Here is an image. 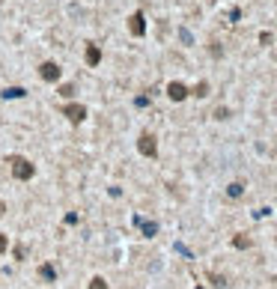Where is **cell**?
<instances>
[{
    "instance_id": "52a82bcc",
    "label": "cell",
    "mask_w": 277,
    "mask_h": 289,
    "mask_svg": "<svg viewBox=\"0 0 277 289\" xmlns=\"http://www.w3.org/2000/svg\"><path fill=\"white\" fill-rule=\"evenodd\" d=\"M84 60H87V66H99V63H101V48H99V45H87Z\"/></svg>"
},
{
    "instance_id": "9a60e30c",
    "label": "cell",
    "mask_w": 277,
    "mask_h": 289,
    "mask_svg": "<svg viewBox=\"0 0 277 289\" xmlns=\"http://www.w3.org/2000/svg\"><path fill=\"white\" fill-rule=\"evenodd\" d=\"M90 289H107V283H104L101 277H93V280H90Z\"/></svg>"
},
{
    "instance_id": "8992f818",
    "label": "cell",
    "mask_w": 277,
    "mask_h": 289,
    "mask_svg": "<svg viewBox=\"0 0 277 289\" xmlns=\"http://www.w3.org/2000/svg\"><path fill=\"white\" fill-rule=\"evenodd\" d=\"M128 33H131V36H143V33H146V18H143V12H134V15L128 18Z\"/></svg>"
},
{
    "instance_id": "6da1fadb",
    "label": "cell",
    "mask_w": 277,
    "mask_h": 289,
    "mask_svg": "<svg viewBox=\"0 0 277 289\" xmlns=\"http://www.w3.org/2000/svg\"><path fill=\"white\" fill-rule=\"evenodd\" d=\"M9 164H12V176H15V179H21V182H27V179H33V176H36V167H33L27 158H21V155H12V158H9Z\"/></svg>"
},
{
    "instance_id": "ac0fdd59",
    "label": "cell",
    "mask_w": 277,
    "mask_h": 289,
    "mask_svg": "<svg viewBox=\"0 0 277 289\" xmlns=\"http://www.w3.org/2000/svg\"><path fill=\"white\" fill-rule=\"evenodd\" d=\"M6 247H9V239H6L3 233H0V254H3V250H6Z\"/></svg>"
},
{
    "instance_id": "3957f363",
    "label": "cell",
    "mask_w": 277,
    "mask_h": 289,
    "mask_svg": "<svg viewBox=\"0 0 277 289\" xmlns=\"http://www.w3.org/2000/svg\"><path fill=\"white\" fill-rule=\"evenodd\" d=\"M63 117H66L72 125H81V122L87 120V107H84V104H77V101H72V104L63 107Z\"/></svg>"
},
{
    "instance_id": "e0dca14e",
    "label": "cell",
    "mask_w": 277,
    "mask_h": 289,
    "mask_svg": "<svg viewBox=\"0 0 277 289\" xmlns=\"http://www.w3.org/2000/svg\"><path fill=\"white\" fill-rule=\"evenodd\" d=\"M227 117H229L227 107H218V111H215V120H227Z\"/></svg>"
},
{
    "instance_id": "7a4b0ae2",
    "label": "cell",
    "mask_w": 277,
    "mask_h": 289,
    "mask_svg": "<svg viewBox=\"0 0 277 289\" xmlns=\"http://www.w3.org/2000/svg\"><path fill=\"white\" fill-rule=\"evenodd\" d=\"M137 152L146 155V158H155V155H158V140H155V134H149V131L140 134V140H137Z\"/></svg>"
},
{
    "instance_id": "7c38bea8",
    "label": "cell",
    "mask_w": 277,
    "mask_h": 289,
    "mask_svg": "<svg viewBox=\"0 0 277 289\" xmlns=\"http://www.w3.org/2000/svg\"><path fill=\"white\" fill-rule=\"evenodd\" d=\"M39 277H45V280H54L57 274H54V268H51V265H39Z\"/></svg>"
},
{
    "instance_id": "9c48e42d",
    "label": "cell",
    "mask_w": 277,
    "mask_h": 289,
    "mask_svg": "<svg viewBox=\"0 0 277 289\" xmlns=\"http://www.w3.org/2000/svg\"><path fill=\"white\" fill-rule=\"evenodd\" d=\"M137 224H140V230H143L146 239H152V236L158 233V224H152V221H137Z\"/></svg>"
},
{
    "instance_id": "5bb4252c",
    "label": "cell",
    "mask_w": 277,
    "mask_h": 289,
    "mask_svg": "<svg viewBox=\"0 0 277 289\" xmlns=\"http://www.w3.org/2000/svg\"><path fill=\"white\" fill-rule=\"evenodd\" d=\"M57 93H60L63 98H72V96H75V87H72V84H63V87H60Z\"/></svg>"
},
{
    "instance_id": "30bf717a",
    "label": "cell",
    "mask_w": 277,
    "mask_h": 289,
    "mask_svg": "<svg viewBox=\"0 0 277 289\" xmlns=\"http://www.w3.org/2000/svg\"><path fill=\"white\" fill-rule=\"evenodd\" d=\"M191 93H194L197 98H203V96H209V84H206V81H200V84H197V87H194Z\"/></svg>"
},
{
    "instance_id": "277c9868",
    "label": "cell",
    "mask_w": 277,
    "mask_h": 289,
    "mask_svg": "<svg viewBox=\"0 0 277 289\" xmlns=\"http://www.w3.org/2000/svg\"><path fill=\"white\" fill-rule=\"evenodd\" d=\"M39 75H42V81H60V75H63V69L54 63V60H48V63H42V66H39Z\"/></svg>"
},
{
    "instance_id": "5b68a950",
    "label": "cell",
    "mask_w": 277,
    "mask_h": 289,
    "mask_svg": "<svg viewBox=\"0 0 277 289\" xmlns=\"http://www.w3.org/2000/svg\"><path fill=\"white\" fill-rule=\"evenodd\" d=\"M188 93H191V90H188L185 84H179V81H170V84H167V96H170V101H185Z\"/></svg>"
},
{
    "instance_id": "d6986e66",
    "label": "cell",
    "mask_w": 277,
    "mask_h": 289,
    "mask_svg": "<svg viewBox=\"0 0 277 289\" xmlns=\"http://www.w3.org/2000/svg\"><path fill=\"white\" fill-rule=\"evenodd\" d=\"M3 215H6V203H0V218H3Z\"/></svg>"
},
{
    "instance_id": "4fadbf2b",
    "label": "cell",
    "mask_w": 277,
    "mask_h": 289,
    "mask_svg": "<svg viewBox=\"0 0 277 289\" xmlns=\"http://www.w3.org/2000/svg\"><path fill=\"white\" fill-rule=\"evenodd\" d=\"M232 244L245 250V247H251V239H248V236H235V239H232Z\"/></svg>"
},
{
    "instance_id": "2e32d148",
    "label": "cell",
    "mask_w": 277,
    "mask_h": 289,
    "mask_svg": "<svg viewBox=\"0 0 277 289\" xmlns=\"http://www.w3.org/2000/svg\"><path fill=\"white\" fill-rule=\"evenodd\" d=\"M209 280H212V283H215V286H227V280H224V277H221V274H209Z\"/></svg>"
},
{
    "instance_id": "8fae6325",
    "label": "cell",
    "mask_w": 277,
    "mask_h": 289,
    "mask_svg": "<svg viewBox=\"0 0 277 289\" xmlns=\"http://www.w3.org/2000/svg\"><path fill=\"white\" fill-rule=\"evenodd\" d=\"M227 194H229V197H242V194H245V185H242V182H232V185L227 188Z\"/></svg>"
},
{
    "instance_id": "ba28073f",
    "label": "cell",
    "mask_w": 277,
    "mask_h": 289,
    "mask_svg": "<svg viewBox=\"0 0 277 289\" xmlns=\"http://www.w3.org/2000/svg\"><path fill=\"white\" fill-rule=\"evenodd\" d=\"M24 96H27L24 87H6L3 90V98H24Z\"/></svg>"
}]
</instances>
